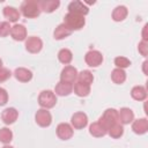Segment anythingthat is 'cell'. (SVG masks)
Here are the masks:
<instances>
[{"label": "cell", "instance_id": "d6a6232c", "mask_svg": "<svg viewBox=\"0 0 148 148\" xmlns=\"http://www.w3.org/2000/svg\"><path fill=\"white\" fill-rule=\"evenodd\" d=\"M8 102V92L6 91V89L0 88V106L6 105Z\"/></svg>", "mask_w": 148, "mask_h": 148}, {"label": "cell", "instance_id": "f546056e", "mask_svg": "<svg viewBox=\"0 0 148 148\" xmlns=\"http://www.w3.org/2000/svg\"><path fill=\"white\" fill-rule=\"evenodd\" d=\"M114 65L117 66V68L124 69L131 66V60L125 58V57H116L114 58Z\"/></svg>", "mask_w": 148, "mask_h": 148}, {"label": "cell", "instance_id": "8992f818", "mask_svg": "<svg viewBox=\"0 0 148 148\" xmlns=\"http://www.w3.org/2000/svg\"><path fill=\"white\" fill-rule=\"evenodd\" d=\"M84 61L89 67H98L103 62V56L99 51L90 50L86 53Z\"/></svg>", "mask_w": 148, "mask_h": 148}, {"label": "cell", "instance_id": "836d02e7", "mask_svg": "<svg viewBox=\"0 0 148 148\" xmlns=\"http://www.w3.org/2000/svg\"><path fill=\"white\" fill-rule=\"evenodd\" d=\"M138 50H139V52H140L143 57H147V53H148V44H147V42L141 40V42L139 43Z\"/></svg>", "mask_w": 148, "mask_h": 148}, {"label": "cell", "instance_id": "4fadbf2b", "mask_svg": "<svg viewBox=\"0 0 148 148\" xmlns=\"http://www.w3.org/2000/svg\"><path fill=\"white\" fill-rule=\"evenodd\" d=\"M10 36L17 42H22L27 38V29L23 24H15L10 29Z\"/></svg>", "mask_w": 148, "mask_h": 148}, {"label": "cell", "instance_id": "2e32d148", "mask_svg": "<svg viewBox=\"0 0 148 148\" xmlns=\"http://www.w3.org/2000/svg\"><path fill=\"white\" fill-rule=\"evenodd\" d=\"M132 130L135 134H145L148 131V120L146 118H140L132 121Z\"/></svg>", "mask_w": 148, "mask_h": 148}, {"label": "cell", "instance_id": "1f68e13d", "mask_svg": "<svg viewBox=\"0 0 148 148\" xmlns=\"http://www.w3.org/2000/svg\"><path fill=\"white\" fill-rule=\"evenodd\" d=\"M10 76H12V72L8 68H5V67L0 68V83L7 81Z\"/></svg>", "mask_w": 148, "mask_h": 148}, {"label": "cell", "instance_id": "44dd1931", "mask_svg": "<svg viewBox=\"0 0 148 148\" xmlns=\"http://www.w3.org/2000/svg\"><path fill=\"white\" fill-rule=\"evenodd\" d=\"M89 133L95 138H102L108 134V131L98 121H95L89 126Z\"/></svg>", "mask_w": 148, "mask_h": 148}, {"label": "cell", "instance_id": "5bb4252c", "mask_svg": "<svg viewBox=\"0 0 148 148\" xmlns=\"http://www.w3.org/2000/svg\"><path fill=\"white\" fill-rule=\"evenodd\" d=\"M118 120L121 125H127L134 120V113L130 108H121L118 111Z\"/></svg>", "mask_w": 148, "mask_h": 148}, {"label": "cell", "instance_id": "e575fe53", "mask_svg": "<svg viewBox=\"0 0 148 148\" xmlns=\"http://www.w3.org/2000/svg\"><path fill=\"white\" fill-rule=\"evenodd\" d=\"M147 28H148V25L146 24V25L143 27V31H142V38H143L142 40H145V42H147V39H148V38H147V34H146V31H147Z\"/></svg>", "mask_w": 148, "mask_h": 148}, {"label": "cell", "instance_id": "7402d4cb", "mask_svg": "<svg viewBox=\"0 0 148 148\" xmlns=\"http://www.w3.org/2000/svg\"><path fill=\"white\" fill-rule=\"evenodd\" d=\"M128 14V10L125 6H117L112 12V20L116 22L124 21Z\"/></svg>", "mask_w": 148, "mask_h": 148}, {"label": "cell", "instance_id": "6da1fadb", "mask_svg": "<svg viewBox=\"0 0 148 148\" xmlns=\"http://www.w3.org/2000/svg\"><path fill=\"white\" fill-rule=\"evenodd\" d=\"M21 13L24 17H28V18H35L37 16H39L40 14V7H39V3L38 1H35V0H25L21 3Z\"/></svg>", "mask_w": 148, "mask_h": 148}, {"label": "cell", "instance_id": "74e56055", "mask_svg": "<svg viewBox=\"0 0 148 148\" xmlns=\"http://www.w3.org/2000/svg\"><path fill=\"white\" fill-rule=\"evenodd\" d=\"M1 67H2V60L0 59V68H1Z\"/></svg>", "mask_w": 148, "mask_h": 148}, {"label": "cell", "instance_id": "8d00e7d4", "mask_svg": "<svg viewBox=\"0 0 148 148\" xmlns=\"http://www.w3.org/2000/svg\"><path fill=\"white\" fill-rule=\"evenodd\" d=\"M2 148H14V147H12V146H3Z\"/></svg>", "mask_w": 148, "mask_h": 148}, {"label": "cell", "instance_id": "277c9868", "mask_svg": "<svg viewBox=\"0 0 148 148\" xmlns=\"http://www.w3.org/2000/svg\"><path fill=\"white\" fill-rule=\"evenodd\" d=\"M38 104L43 109H51L57 104V96L51 90H43L38 96Z\"/></svg>", "mask_w": 148, "mask_h": 148}, {"label": "cell", "instance_id": "7a4b0ae2", "mask_svg": "<svg viewBox=\"0 0 148 148\" xmlns=\"http://www.w3.org/2000/svg\"><path fill=\"white\" fill-rule=\"evenodd\" d=\"M64 24L71 30H80L84 27L86 24V20L84 16L77 15V14H73V13H67L64 17Z\"/></svg>", "mask_w": 148, "mask_h": 148}, {"label": "cell", "instance_id": "ac0fdd59", "mask_svg": "<svg viewBox=\"0 0 148 148\" xmlns=\"http://www.w3.org/2000/svg\"><path fill=\"white\" fill-rule=\"evenodd\" d=\"M73 91V84L66 82H58L54 88V92L58 96H68Z\"/></svg>", "mask_w": 148, "mask_h": 148}, {"label": "cell", "instance_id": "52a82bcc", "mask_svg": "<svg viewBox=\"0 0 148 148\" xmlns=\"http://www.w3.org/2000/svg\"><path fill=\"white\" fill-rule=\"evenodd\" d=\"M35 120L40 127H49L52 123V116L46 109H39L35 114Z\"/></svg>", "mask_w": 148, "mask_h": 148}, {"label": "cell", "instance_id": "603a6c76", "mask_svg": "<svg viewBox=\"0 0 148 148\" xmlns=\"http://www.w3.org/2000/svg\"><path fill=\"white\" fill-rule=\"evenodd\" d=\"M71 34H72V31H71L64 23H61V24H59V25L54 29L53 36H54V39L60 40V39H64V38L68 37Z\"/></svg>", "mask_w": 148, "mask_h": 148}, {"label": "cell", "instance_id": "d590c367", "mask_svg": "<svg viewBox=\"0 0 148 148\" xmlns=\"http://www.w3.org/2000/svg\"><path fill=\"white\" fill-rule=\"evenodd\" d=\"M146 65H147V61L143 62V72H145V74H147V73H146Z\"/></svg>", "mask_w": 148, "mask_h": 148}, {"label": "cell", "instance_id": "4316f807", "mask_svg": "<svg viewBox=\"0 0 148 148\" xmlns=\"http://www.w3.org/2000/svg\"><path fill=\"white\" fill-rule=\"evenodd\" d=\"M58 59H59V61L61 64L68 65V64H71V61L73 59V54H72L71 50H68V49H61L58 52Z\"/></svg>", "mask_w": 148, "mask_h": 148}, {"label": "cell", "instance_id": "ba28073f", "mask_svg": "<svg viewBox=\"0 0 148 148\" xmlns=\"http://www.w3.org/2000/svg\"><path fill=\"white\" fill-rule=\"evenodd\" d=\"M43 47V42L39 37L30 36L25 40V50L30 53H38Z\"/></svg>", "mask_w": 148, "mask_h": 148}, {"label": "cell", "instance_id": "cb8c5ba5", "mask_svg": "<svg viewBox=\"0 0 148 148\" xmlns=\"http://www.w3.org/2000/svg\"><path fill=\"white\" fill-rule=\"evenodd\" d=\"M73 90H74L75 95H77L79 97H86L90 94V86L81 83V82H76L73 86Z\"/></svg>", "mask_w": 148, "mask_h": 148}, {"label": "cell", "instance_id": "7c38bea8", "mask_svg": "<svg viewBox=\"0 0 148 148\" xmlns=\"http://www.w3.org/2000/svg\"><path fill=\"white\" fill-rule=\"evenodd\" d=\"M18 117V111L15 108H7L1 113V119L6 125H12L16 121Z\"/></svg>", "mask_w": 148, "mask_h": 148}, {"label": "cell", "instance_id": "484cf974", "mask_svg": "<svg viewBox=\"0 0 148 148\" xmlns=\"http://www.w3.org/2000/svg\"><path fill=\"white\" fill-rule=\"evenodd\" d=\"M77 82H81V83H84V84H88L90 86L94 81V75L90 71H82L77 74V77H76Z\"/></svg>", "mask_w": 148, "mask_h": 148}, {"label": "cell", "instance_id": "9a60e30c", "mask_svg": "<svg viewBox=\"0 0 148 148\" xmlns=\"http://www.w3.org/2000/svg\"><path fill=\"white\" fill-rule=\"evenodd\" d=\"M14 76L20 82H29L32 79V72L24 67H18L14 71Z\"/></svg>", "mask_w": 148, "mask_h": 148}, {"label": "cell", "instance_id": "83f0119b", "mask_svg": "<svg viewBox=\"0 0 148 148\" xmlns=\"http://www.w3.org/2000/svg\"><path fill=\"white\" fill-rule=\"evenodd\" d=\"M108 134H109L111 138H113V139L120 138V136L124 134V127H123V125L119 124V123L114 124L113 126H111V127L108 130Z\"/></svg>", "mask_w": 148, "mask_h": 148}, {"label": "cell", "instance_id": "d6986e66", "mask_svg": "<svg viewBox=\"0 0 148 148\" xmlns=\"http://www.w3.org/2000/svg\"><path fill=\"white\" fill-rule=\"evenodd\" d=\"M3 16L9 21V22H17L20 16H21V13L15 8V7H10V6H7L3 8Z\"/></svg>", "mask_w": 148, "mask_h": 148}, {"label": "cell", "instance_id": "8fae6325", "mask_svg": "<svg viewBox=\"0 0 148 148\" xmlns=\"http://www.w3.org/2000/svg\"><path fill=\"white\" fill-rule=\"evenodd\" d=\"M73 127L67 123H60L57 126V135L61 140H69L73 136Z\"/></svg>", "mask_w": 148, "mask_h": 148}, {"label": "cell", "instance_id": "d4e9b609", "mask_svg": "<svg viewBox=\"0 0 148 148\" xmlns=\"http://www.w3.org/2000/svg\"><path fill=\"white\" fill-rule=\"evenodd\" d=\"M111 80L117 83V84H121L125 82L126 80V73L124 69H120V68H114L112 72H111Z\"/></svg>", "mask_w": 148, "mask_h": 148}, {"label": "cell", "instance_id": "5b68a950", "mask_svg": "<svg viewBox=\"0 0 148 148\" xmlns=\"http://www.w3.org/2000/svg\"><path fill=\"white\" fill-rule=\"evenodd\" d=\"M77 69L73 66H65L60 73V81L61 82H66V83H71L73 84L77 77Z\"/></svg>", "mask_w": 148, "mask_h": 148}, {"label": "cell", "instance_id": "9c48e42d", "mask_svg": "<svg viewBox=\"0 0 148 148\" xmlns=\"http://www.w3.org/2000/svg\"><path fill=\"white\" fill-rule=\"evenodd\" d=\"M71 123L75 130H82L88 125V117L84 112H75L71 118Z\"/></svg>", "mask_w": 148, "mask_h": 148}, {"label": "cell", "instance_id": "f1b7e54d", "mask_svg": "<svg viewBox=\"0 0 148 148\" xmlns=\"http://www.w3.org/2000/svg\"><path fill=\"white\" fill-rule=\"evenodd\" d=\"M12 140H13V132L9 128H7V127L0 128V142L7 145Z\"/></svg>", "mask_w": 148, "mask_h": 148}, {"label": "cell", "instance_id": "3957f363", "mask_svg": "<svg viewBox=\"0 0 148 148\" xmlns=\"http://www.w3.org/2000/svg\"><path fill=\"white\" fill-rule=\"evenodd\" d=\"M118 120V111L116 109H106L104 111V113L102 114V117L98 119V123L108 131L111 126H113L114 124H117Z\"/></svg>", "mask_w": 148, "mask_h": 148}, {"label": "cell", "instance_id": "e0dca14e", "mask_svg": "<svg viewBox=\"0 0 148 148\" xmlns=\"http://www.w3.org/2000/svg\"><path fill=\"white\" fill-rule=\"evenodd\" d=\"M38 3L40 7V10L45 13H52L60 6V1L58 0H43V1H38Z\"/></svg>", "mask_w": 148, "mask_h": 148}, {"label": "cell", "instance_id": "4dcf8cb0", "mask_svg": "<svg viewBox=\"0 0 148 148\" xmlns=\"http://www.w3.org/2000/svg\"><path fill=\"white\" fill-rule=\"evenodd\" d=\"M12 27L9 25V22H0V37H7L10 34Z\"/></svg>", "mask_w": 148, "mask_h": 148}, {"label": "cell", "instance_id": "30bf717a", "mask_svg": "<svg viewBox=\"0 0 148 148\" xmlns=\"http://www.w3.org/2000/svg\"><path fill=\"white\" fill-rule=\"evenodd\" d=\"M68 13H73V14H77V15L84 16V15H87L89 13V8L82 1L75 0V1H72L68 5Z\"/></svg>", "mask_w": 148, "mask_h": 148}, {"label": "cell", "instance_id": "ffe728a7", "mask_svg": "<svg viewBox=\"0 0 148 148\" xmlns=\"http://www.w3.org/2000/svg\"><path fill=\"white\" fill-rule=\"evenodd\" d=\"M131 96L135 101H139V102L145 101L147 98V90L142 86H135L131 90Z\"/></svg>", "mask_w": 148, "mask_h": 148}]
</instances>
